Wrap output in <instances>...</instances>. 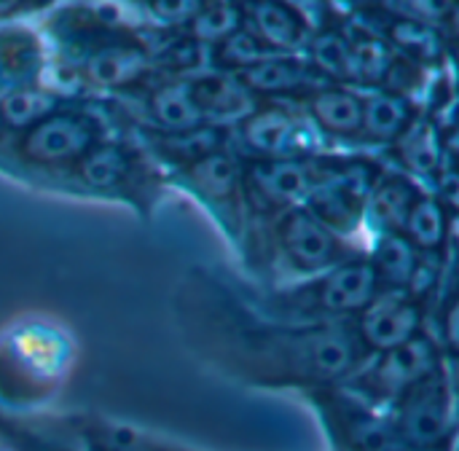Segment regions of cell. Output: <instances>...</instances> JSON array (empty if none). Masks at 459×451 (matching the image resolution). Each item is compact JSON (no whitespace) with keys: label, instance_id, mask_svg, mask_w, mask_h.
<instances>
[{"label":"cell","instance_id":"obj_1","mask_svg":"<svg viewBox=\"0 0 459 451\" xmlns=\"http://www.w3.org/2000/svg\"><path fill=\"white\" fill-rule=\"evenodd\" d=\"M395 430L411 451L446 447L455 436V398L441 371L430 374L395 401Z\"/></svg>","mask_w":459,"mask_h":451},{"label":"cell","instance_id":"obj_2","mask_svg":"<svg viewBox=\"0 0 459 451\" xmlns=\"http://www.w3.org/2000/svg\"><path fill=\"white\" fill-rule=\"evenodd\" d=\"M379 180L377 167L366 161H347L331 169H317L315 188L304 204L331 231L350 234L366 212V202Z\"/></svg>","mask_w":459,"mask_h":451},{"label":"cell","instance_id":"obj_3","mask_svg":"<svg viewBox=\"0 0 459 451\" xmlns=\"http://www.w3.org/2000/svg\"><path fill=\"white\" fill-rule=\"evenodd\" d=\"M379 291V277L366 258L344 261L309 285L282 296V304L301 315H350L360 312Z\"/></svg>","mask_w":459,"mask_h":451},{"label":"cell","instance_id":"obj_4","mask_svg":"<svg viewBox=\"0 0 459 451\" xmlns=\"http://www.w3.org/2000/svg\"><path fill=\"white\" fill-rule=\"evenodd\" d=\"M438 371V347L425 334L379 352L371 366H360L352 385L371 401H398L406 390Z\"/></svg>","mask_w":459,"mask_h":451},{"label":"cell","instance_id":"obj_5","mask_svg":"<svg viewBox=\"0 0 459 451\" xmlns=\"http://www.w3.org/2000/svg\"><path fill=\"white\" fill-rule=\"evenodd\" d=\"M100 143L97 121L78 110H56L30 132H24L19 151L32 164H78Z\"/></svg>","mask_w":459,"mask_h":451},{"label":"cell","instance_id":"obj_6","mask_svg":"<svg viewBox=\"0 0 459 451\" xmlns=\"http://www.w3.org/2000/svg\"><path fill=\"white\" fill-rule=\"evenodd\" d=\"M277 239L285 258L301 272H328L350 261L342 237L304 207L285 210L277 223Z\"/></svg>","mask_w":459,"mask_h":451},{"label":"cell","instance_id":"obj_7","mask_svg":"<svg viewBox=\"0 0 459 451\" xmlns=\"http://www.w3.org/2000/svg\"><path fill=\"white\" fill-rule=\"evenodd\" d=\"M358 315L355 336L360 347L377 355L411 342L422 328L420 301H414L406 291H390L382 296L377 293Z\"/></svg>","mask_w":459,"mask_h":451},{"label":"cell","instance_id":"obj_8","mask_svg":"<svg viewBox=\"0 0 459 451\" xmlns=\"http://www.w3.org/2000/svg\"><path fill=\"white\" fill-rule=\"evenodd\" d=\"M242 143L261 156V161H288L301 159V153L312 151V134L307 124L288 108L269 105L255 108L239 121Z\"/></svg>","mask_w":459,"mask_h":451},{"label":"cell","instance_id":"obj_9","mask_svg":"<svg viewBox=\"0 0 459 451\" xmlns=\"http://www.w3.org/2000/svg\"><path fill=\"white\" fill-rule=\"evenodd\" d=\"M315 178H317V167L304 159L258 161L250 167L247 178H242V186L247 183L250 191L269 207L296 210L307 204L315 188Z\"/></svg>","mask_w":459,"mask_h":451},{"label":"cell","instance_id":"obj_10","mask_svg":"<svg viewBox=\"0 0 459 451\" xmlns=\"http://www.w3.org/2000/svg\"><path fill=\"white\" fill-rule=\"evenodd\" d=\"M237 81L255 94H296V91H317L323 89V78L312 70V65L296 54H272L250 70L237 73Z\"/></svg>","mask_w":459,"mask_h":451},{"label":"cell","instance_id":"obj_11","mask_svg":"<svg viewBox=\"0 0 459 451\" xmlns=\"http://www.w3.org/2000/svg\"><path fill=\"white\" fill-rule=\"evenodd\" d=\"M188 89L204 121L210 118L242 121L247 113L255 110V97L237 81V75L223 70H210L196 78H188Z\"/></svg>","mask_w":459,"mask_h":451},{"label":"cell","instance_id":"obj_12","mask_svg":"<svg viewBox=\"0 0 459 451\" xmlns=\"http://www.w3.org/2000/svg\"><path fill=\"white\" fill-rule=\"evenodd\" d=\"M245 16L250 19V32L274 54L296 51L309 38V24L296 5L253 3L245 5Z\"/></svg>","mask_w":459,"mask_h":451},{"label":"cell","instance_id":"obj_13","mask_svg":"<svg viewBox=\"0 0 459 451\" xmlns=\"http://www.w3.org/2000/svg\"><path fill=\"white\" fill-rule=\"evenodd\" d=\"M151 67V56L137 43H105L94 48L83 65V75L94 86L118 89L140 81Z\"/></svg>","mask_w":459,"mask_h":451},{"label":"cell","instance_id":"obj_14","mask_svg":"<svg viewBox=\"0 0 459 451\" xmlns=\"http://www.w3.org/2000/svg\"><path fill=\"white\" fill-rule=\"evenodd\" d=\"M339 406L342 409L336 414V425L350 451H411L395 430L393 420H385L377 412L350 401Z\"/></svg>","mask_w":459,"mask_h":451},{"label":"cell","instance_id":"obj_15","mask_svg":"<svg viewBox=\"0 0 459 451\" xmlns=\"http://www.w3.org/2000/svg\"><path fill=\"white\" fill-rule=\"evenodd\" d=\"M420 186L403 175V172H393V175H382L366 202V212L371 218V223L379 229V234H401L409 210L414 207L417 196H420Z\"/></svg>","mask_w":459,"mask_h":451},{"label":"cell","instance_id":"obj_16","mask_svg":"<svg viewBox=\"0 0 459 451\" xmlns=\"http://www.w3.org/2000/svg\"><path fill=\"white\" fill-rule=\"evenodd\" d=\"M446 151H449V145H444L441 129L433 121L417 118V116L411 118V124L395 140V153H398L401 164L406 167L409 178L411 175L433 178L441 169Z\"/></svg>","mask_w":459,"mask_h":451},{"label":"cell","instance_id":"obj_17","mask_svg":"<svg viewBox=\"0 0 459 451\" xmlns=\"http://www.w3.org/2000/svg\"><path fill=\"white\" fill-rule=\"evenodd\" d=\"M309 113L323 132L336 137H352L360 134L363 97L352 89L331 83L309 94Z\"/></svg>","mask_w":459,"mask_h":451},{"label":"cell","instance_id":"obj_18","mask_svg":"<svg viewBox=\"0 0 459 451\" xmlns=\"http://www.w3.org/2000/svg\"><path fill=\"white\" fill-rule=\"evenodd\" d=\"M186 175L204 199L223 204L226 210H234V202L239 199V191H242V175L231 153L212 151L186 164Z\"/></svg>","mask_w":459,"mask_h":451},{"label":"cell","instance_id":"obj_19","mask_svg":"<svg viewBox=\"0 0 459 451\" xmlns=\"http://www.w3.org/2000/svg\"><path fill=\"white\" fill-rule=\"evenodd\" d=\"M43 67L40 40L22 27L0 30V86L3 91L35 83Z\"/></svg>","mask_w":459,"mask_h":451},{"label":"cell","instance_id":"obj_20","mask_svg":"<svg viewBox=\"0 0 459 451\" xmlns=\"http://www.w3.org/2000/svg\"><path fill=\"white\" fill-rule=\"evenodd\" d=\"M385 40L411 65H436L444 56L441 32L420 16H390Z\"/></svg>","mask_w":459,"mask_h":451},{"label":"cell","instance_id":"obj_21","mask_svg":"<svg viewBox=\"0 0 459 451\" xmlns=\"http://www.w3.org/2000/svg\"><path fill=\"white\" fill-rule=\"evenodd\" d=\"M148 110L153 121L159 124V129H164L167 134H186V132L207 126L204 116L199 113L191 97L188 81H172V83L159 86L148 100Z\"/></svg>","mask_w":459,"mask_h":451},{"label":"cell","instance_id":"obj_22","mask_svg":"<svg viewBox=\"0 0 459 451\" xmlns=\"http://www.w3.org/2000/svg\"><path fill=\"white\" fill-rule=\"evenodd\" d=\"M414 108L406 97L379 89L363 97V121L360 132L374 143H395L401 132L411 124Z\"/></svg>","mask_w":459,"mask_h":451},{"label":"cell","instance_id":"obj_23","mask_svg":"<svg viewBox=\"0 0 459 451\" xmlns=\"http://www.w3.org/2000/svg\"><path fill=\"white\" fill-rule=\"evenodd\" d=\"M449 229H452V212L430 194H420L414 207L406 215L403 223V237L411 242V247L417 253L433 256L441 253L446 239H449Z\"/></svg>","mask_w":459,"mask_h":451},{"label":"cell","instance_id":"obj_24","mask_svg":"<svg viewBox=\"0 0 459 451\" xmlns=\"http://www.w3.org/2000/svg\"><path fill=\"white\" fill-rule=\"evenodd\" d=\"M56 110H59V97L51 94L48 89H40L38 83L0 91V126L5 129L30 132Z\"/></svg>","mask_w":459,"mask_h":451},{"label":"cell","instance_id":"obj_25","mask_svg":"<svg viewBox=\"0 0 459 451\" xmlns=\"http://www.w3.org/2000/svg\"><path fill=\"white\" fill-rule=\"evenodd\" d=\"M395 59V51L377 32L360 30L350 35V83L385 86Z\"/></svg>","mask_w":459,"mask_h":451},{"label":"cell","instance_id":"obj_26","mask_svg":"<svg viewBox=\"0 0 459 451\" xmlns=\"http://www.w3.org/2000/svg\"><path fill=\"white\" fill-rule=\"evenodd\" d=\"M417 264H420V253L411 247V242L403 234H379L371 258L379 282H387L390 291H406Z\"/></svg>","mask_w":459,"mask_h":451},{"label":"cell","instance_id":"obj_27","mask_svg":"<svg viewBox=\"0 0 459 451\" xmlns=\"http://www.w3.org/2000/svg\"><path fill=\"white\" fill-rule=\"evenodd\" d=\"M309 43V65L323 81L350 83V35L342 30L325 27L312 35Z\"/></svg>","mask_w":459,"mask_h":451},{"label":"cell","instance_id":"obj_28","mask_svg":"<svg viewBox=\"0 0 459 451\" xmlns=\"http://www.w3.org/2000/svg\"><path fill=\"white\" fill-rule=\"evenodd\" d=\"M245 22V8L234 3H199L196 11L188 19V35L196 43L218 46L237 30H242Z\"/></svg>","mask_w":459,"mask_h":451},{"label":"cell","instance_id":"obj_29","mask_svg":"<svg viewBox=\"0 0 459 451\" xmlns=\"http://www.w3.org/2000/svg\"><path fill=\"white\" fill-rule=\"evenodd\" d=\"M78 178L91 188H113L129 172V156L116 143H97L78 164Z\"/></svg>","mask_w":459,"mask_h":451},{"label":"cell","instance_id":"obj_30","mask_svg":"<svg viewBox=\"0 0 459 451\" xmlns=\"http://www.w3.org/2000/svg\"><path fill=\"white\" fill-rule=\"evenodd\" d=\"M274 51H269L250 30H237L234 35H229L226 40H221L218 46H212V65L215 70H223V73H242V70H250L255 67L258 62L269 59Z\"/></svg>","mask_w":459,"mask_h":451},{"label":"cell","instance_id":"obj_31","mask_svg":"<svg viewBox=\"0 0 459 451\" xmlns=\"http://www.w3.org/2000/svg\"><path fill=\"white\" fill-rule=\"evenodd\" d=\"M199 3H153L148 5V11L153 13L156 22H167V24H175V22H188L191 13L196 11Z\"/></svg>","mask_w":459,"mask_h":451},{"label":"cell","instance_id":"obj_32","mask_svg":"<svg viewBox=\"0 0 459 451\" xmlns=\"http://www.w3.org/2000/svg\"><path fill=\"white\" fill-rule=\"evenodd\" d=\"M438 317H441V328H438V336L444 339V344L449 347V352H455L457 350V304H455V299H449L446 301V309L444 312H438Z\"/></svg>","mask_w":459,"mask_h":451}]
</instances>
